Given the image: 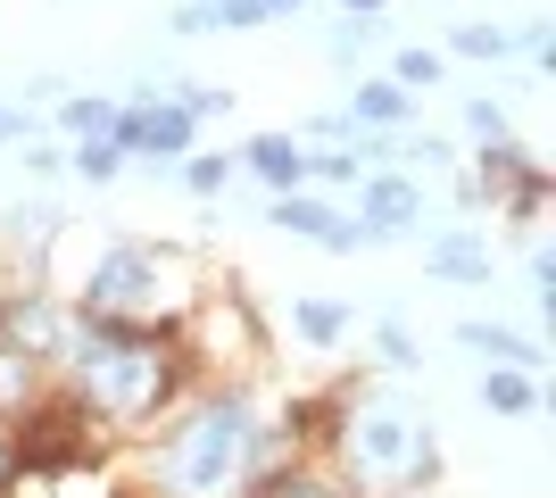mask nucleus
<instances>
[{
	"mask_svg": "<svg viewBox=\"0 0 556 498\" xmlns=\"http://www.w3.org/2000/svg\"><path fill=\"white\" fill-rule=\"evenodd\" d=\"M382 42V17H349L341 34H332V59H357V50H374Z\"/></svg>",
	"mask_w": 556,
	"mask_h": 498,
	"instance_id": "nucleus-14",
	"label": "nucleus"
},
{
	"mask_svg": "<svg viewBox=\"0 0 556 498\" xmlns=\"http://www.w3.org/2000/svg\"><path fill=\"white\" fill-rule=\"evenodd\" d=\"M208 9H216V25H266L282 9H300V0H208Z\"/></svg>",
	"mask_w": 556,
	"mask_h": 498,
	"instance_id": "nucleus-11",
	"label": "nucleus"
},
{
	"mask_svg": "<svg viewBox=\"0 0 556 498\" xmlns=\"http://www.w3.org/2000/svg\"><path fill=\"white\" fill-rule=\"evenodd\" d=\"M250 457H257V416L241 399H216V407H200V416L166 440L159 482L175 498H225L232 482L250 474Z\"/></svg>",
	"mask_w": 556,
	"mask_h": 498,
	"instance_id": "nucleus-1",
	"label": "nucleus"
},
{
	"mask_svg": "<svg viewBox=\"0 0 556 498\" xmlns=\"http://www.w3.org/2000/svg\"><path fill=\"white\" fill-rule=\"evenodd\" d=\"M407 225H416V191L399 183V175L366 183V225H357V233H366V241H399Z\"/></svg>",
	"mask_w": 556,
	"mask_h": 498,
	"instance_id": "nucleus-6",
	"label": "nucleus"
},
{
	"mask_svg": "<svg viewBox=\"0 0 556 498\" xmlns=\"http://www.w3.org/2000/svg\"><path fill=\"white\" fill-rule=\"evenodd\" d=\"M349 457L382 482L432 474V432H424V416H407V407H366V416L349 424Z\"/></svg>",
	"mask_w": 556,
	"mask_h": 498,
	"instance_id": "nucleus-3",
	"label": "nucleus"
},
{
	"mask_svg": "<svg viewBox=\"0 0 556 498\" xmlns=\"http://www.w3.org/2000/svg\"><path fill=\"white\" fill-rule=\"evenodd\" d=\"M300 332H316V341H332V332H341V308H300Z\"/></svg>",
	"mask_w": 556,
	"mask_h": 498,
	"instance_id": "nucleus-20",
	"label": "nucleus"
},
{
	"mask_svg": "<svg viewBox=\"0 0 556 498\" xmlns=\"http://www.w3.org/2000/svg\"><path fill=\"white\" fill-rule=\"evenodd\" d=\"M0 482H9V449H0Z\"/></svg>",
	"mask_w": 556,
	"mask_h": 498,
	"instance_id": "nucleus-23",
	"label": "nucleus"
},
{
	"mask_svg": "<svg viewBox=\"0 0 556 498\" xmlns=\"http://www.w3.org/2000/svg\"><path fill=\"white\" fill-rule=\"evenodd\" d=\"M482 407H498V416H523V407H532V382L515 374V366H498V374H482Z\"/></svg>",
	"mask_w": 556,
	"mask_h": 498,
	"instance_id": "nucleus-9",
	"label": "nucleus"
},
{
	"mask_svg": "<svg viewBox=\"0 0 556 498\" xmlns=\"http://www.w3.org/2000/svg\"><path fill=\"white\" fill-rule=\"evenodd\" d=\"M116 166H125V150H116V142H109V133H92V142L75 150V175H92V183H109Z\"/></svg>",
	"mask_w": 556,
	"mask_h": 498,
	"instance_id": "nucleus-12",
	"label": "nucleus"
},
{
	"mask_svg": "<svg viewBox=\"0 0 556 498\" xmlns=\"http://www.w3.org/2000/svg\"><path fill=\"white\" fill-rule=\"evenodd\" d=\"M250 166L266 175V183L291 191V183L307 175V150H300V142H282V133H257V142H250Z\"/></svg>",
	"mask_w": 556,
	"mask_h": 498,
	"instance_id": "nucleus-8",
	"label": "nucleus"
},
{
	"mask_svg": "<svg viewBox=\"0 0 556 498\" xmlns=\"http://www.w3.org/2000/svg\"><path fill=\"white\" fill-rule=\"evenodd\" d=\"M465 125L490 133V142H507V108H498V100H465Z\"/></svg>",
	"mask_w": 556,
	"mask_h": 498,
	"instance_id": "nucleus-17",
	"label": "nucleus"
},
{
	"mask_svg": "<svg viewBox=\"0 0 556 498\" xmlns=\"http://www.w3.org/2000/svg\"><path fill=\"white\" fill-rule=\"evenodd\" d=\"M75 374H84L92 407L116 416V424H134V416H150V407L166 399V357H159V341H141V332H100V341H84V349H75Z\"/></svg>",
	"mask_w": 556,
	"mask_h": 498,
	"instance_id": "nucleus-2",
	"label": "nucleus"
},
{
	"mask_svg": "<svg viewBox=\"0 0 556 498\" xmlns=\"http://www.w3.org/2000/svg\"><path fill=\"white\" fill-rule=\"evenodd\" d=\"M266 498H332L325 482H307V474H282V482H266Z\"/></svg>",
	"mask_w": 556,
	"mask_h": 498,
	"instance_id": "nucleus-19",
	"label": "nucleus"
},
{
	"mask_svg": "<svg viewBox=\"0 0 556 498\" xmlns=\"http://www.w3.org/2000/svg\"><path fill=\"white\" fill-rule=\"evenodd\" d=\"M166 299L175 291H166V266L150 250H109L92 266V283H84V308H100V316H159Z\"/></svg>",
	"mask_w": 556,
	"mask_h": 498,
	"instance_id": "nucleus-4",
	"label": "nucleus"
},
{
	"mask_svg": "<svg viewBox=\"0 0 556 498\" xmlns=\"http://www.w3.org/2000/svg\"><path fill=\"white\" fill-rule=\"evenodd\" d=\"M457 50H465V59H507V34H490V25H457Z\"/></svg>",
	"mask_w": 556,
	"mask_h": 498,
	"instance_id": "nucleus-15",
	"label": "nucleus"
},
{
	"mask_svg": "<svg viewBox=\"0 0 556 498\" xmlns=\"http://www.w3.org/2000/svg\"><path fill=\"white\" fill-rule=\"evenodd\" d=\"M457 341H465V349H482V357H498V366H515V374H532V366H540L532 341H515V332H498V324H457Z\"/></svg>",
	"mask_w": 556,
	"mask_h": 498,
	"instance_id": "nucleus-7",
	"label": "nucleus"
},
{
	"mask_svg": "<svg viewBox=\"0 0 556 498\" xmlns=\"http://www.w3.org/2000/svg\"><path fill=\"white\" fill-rule=\"evenodd\" d=\"M67 125H75V133H109L116 108H109V100H67Z\"/></svg>",
	"mask_w": 556,
	"mask_h": 498,
	"instance_id": "nucleus-16",
	"label": "nucleus"
},
{
	"mask_svg": "<svg viewBox=\"0 0 556 498\" xmlns=\"http://www.w3.org/2000/svg\"><path fill=\"white\" fill-rule=\"evenodd\" d=\"M225 175H232L225 158H200V166H191V191H216V183H225Z\"/></svg>",
	"mask_w": 556,
	"mask_h": 498,
	"instance_id": "nucleus-21",
	"label": "nucleus"
},
{
	"mask_svg": "<svg viewBox=\"0 0 556 498\" xmlns=\"http://www.w3.org/2000/svg\"><path fill=\"white\" fill-rule=\"evenodd\" d=\"M432 266H441V274H482V241H432Z\"/></svg>",
	"mask_w": 556,
	"mask_h": 498,
	"instance_id": "nucleus-13",
	"label": "nucleus"
},
{
	"mask_svg": "<svg viewBox=\"0 0 556 498\" xmlns=\"http://www.w3.org/2000/svg\"><path fill=\"white\" fill-rule=\"evenodd\" d=\"M349 117H366V125H399V117H407V92H399V84H366Z\"/></svg>",
	"mask_w": 556,
	"mask_h": 498,
	"instance_id": "nucleus-10",
	"label": "nucleus"
},
{
	"mask_svg": "<svg viewBox=\"0 0 556 498\" xmlns=\"http://www.w3.org/2000/svg\"><path fill=\"white\" fill-rule=\"evenodd\" d=\"M399 84H441V59L432 50H399Z\"/></svg>",
	"mask_w": 556,
	"mask_h": 498,
	"instance_id": "nucleus-18",
	"label": "nucleus"
},
{
	"mask_svg": "<svg viewBox=\"0 0 556 498\" xmlns=\"http://www.w3.org/2000/svg\"><path fill=\"white\" fill-rule=\"evenodd\" d=\"M341 9H349V17H374V9H382V0H341Z\"/></svg>",
	"mask_w": 556,
	"mask_h": 498,
	"instance_id": "nucleus-22",
	"label": "nucleus"
},
{
	"mask_svg": "<svg viewBox=\"0 0 556 498\" xmlns=\"http://www.w3.org/2000/svg\"><path fill=\"white\" fill-rule=\"evenodd\" d=\"M275 225H282V233L325 241V250H357V241H366L357 225H332V208H325V200H300V191H282V200H275Z\"/></svg>",
	"mask_w": 556,
	"mask_h": 498,
	"instance_id": "nucleus-5",
	"label": "nucleus"
}]
</instances>
